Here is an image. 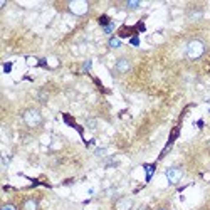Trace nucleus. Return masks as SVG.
<instances>
[{
	"label": "nucleus",
	"mask_w": 210,
	"mask_h": 210,
	"mask_svg": "<svg viewBox=\"0 0 210 210\" xmlns=\"http://www.w3.org/2000/svg\"><path fill=\"white\" fill-rule=\"evenodd\" d=\"M204 52H205V44H204V41H200V39L190 41L187 44V47H185V54H187V57L192 59V61L200 59L204 56Z\"/></svg>",
	"instance_id": "f257e3e1"
},
{
	"label": "nucleus",
	"mask_w": 210,
	"mask_h": 210,
	"mask_svg": "<svg viewBox=\"0 0 210 210\" xmlns=\"http://www.w3.org/2000/svg\"><path fill=\"white\" fill-rule=\"evenodd\" d=\"M22 119H24V123H25L29 128H37V126L42 123V114H41V111H39V109L30 108V109L24 111Z\"/></svg>",
	"instance_id": "f03ea898"
},
{
	"label": "nucleus",
	"mask_w": 210,
	"mask_h": 210,
	"mask_svg": "<svg viewBox=\"0 0 210 210\" xmlns=\"http://www.w3.org/2000/svg\"><path fill=\"white\" fill-rule=\"evenodd\" d=\"M89 9V4L86 0H72L69 2V10L71 14H74V15H84Z\"/></svg>",
	"instance_id": "7ed1b4c3"
},
{
	"label": "nucleus",
	"mask_w": 210,
	"mask_h": 210,
	"mask_svg": "<svg viewBox=\"0 0 210 210\" xmlns=\"http://www.w3.org/2000/svg\"><path fill=\"white\" fill-rule=\"evenodd\" d=\"M181 176H183V171H181V168H178V166H170V168L166 170V178H168V183H171V185L180 183Z\"/></svg>",
	"instance_id": "20e7f679"
},
{
	"label": "nucleus",
	"mask_w": 210,
	"mask_h": 210,
	"mask_svg": "<svg viewBox=\"0 0 210 210\" xmlns=\"http://www.w3.org/2000/svg\"><path fill=\"white\" fill-rule=\"evenodd\" d=\"M131 207H133V200L129 199V197H123V199H119L116 202V205H114V209H116V210H131Z\"/></svg>",
	"instance_id": "39448f33"
},
{
	"label": "nucleus",
	"mask_w": 210,
	"mask_h": 210,
	"mask_svg": "<svg viewBox=\"0 0 210 210\" xmlns=\"http://www.w3.org/2000/svg\"><path fill=\"white\" fill-rule=\"evenodd\" d=\"M114 67H116V71L118 72H128L129 69H131V62H129L128 59L126 57H121V59H118L116 61V66H114Z\"/></svg>",
	"instance_id": "423d86ee"
},
{
	"label": "nucleus",
	"mask_w": 210,
	"mask_h": 210,
	"mask_svg": "<svg viewBox=\"0 0 210 210\" xmlns=\"http://www.w3.org/2000/svg\"><path fill=\"white\" fill-rule=\"evenodd\" d=\"M37 207H39V205H37V200H34V199H27L22 205L24 210H37Z\"/></svg>",
	"instance_id": "0eeeda50"
},
{
	"label": "nucleus",
	"mask_w": 210,
	"mask_h": 210,
	"mask_svg": "<svg viewBox=\"0 0 210 210\" xmlns=\"http://www.w3.org/2000/svg\"><path fill=\"white\" fill-rule=\"evenodd\" d=\"M202 15H204V12H202V10H190L188 19H190V20H199V19H202Z\"/></svg>",
	"instance_id": "6e6552de"
},
{
	"label": "nucleus",
	"mask_w": 210,
	"mask_h": 210,
	"mask_svg": "<svg viewBox=\"0 0 210 210\" xmlns=\"http://www.w3.org/2000/svg\"><path fill=\"white\" fill-rule=\"evenodd\" d=\"M108 44H109V47H111V49H118V47L121 46V41H119L118 37H111Z\"/></svg>",
	"instance_id": "1a4fd4ad"
},
{
	"label": "nucleus",
	"mask_w": 210,
	"mask_h": 210,
	"mask_svg": "<svg viewBox=\"0 0 210 210\" xmlns=\"http://www.w3.org/2000/svg\"><path fill=\"white\" fill-rule=\"evenodd\" d=\"M153 171H155V165H151V166H146V181L151 180Z\"/></svg>",
	"instance_id": "9d476101"
},
{
	"label": "nucleus",
	"mask_w": 210,
	"mask_h": 210,
	"mask_svg": "<svg viewBox=\"0 0 210 210\" xmlns=\"http://www.w3.org/2000/svg\"><path fill=\"white\" fill-rule=\"evenodd\" d=\"M88 128H91V129H96V128H98V123H96V119H88Z\"/></svg>",
	"instance_id": "9b49d317"
},
{
	"label": "nucleus",
	"mask_w": 210,
	"mask_h": 210,
	"mask_svg": "<svg viewBox=\"0 0 210 210\" xmlns=\"http://www.w3.org/2000/svg\"><path fill=\"white\" fill-rule=\"evenodd\" d=\"M129 42H131V46H140V39H138V35H133L131 39H129Z\"/></svg>",
	"instance_id": "f8f14e48"
},
{
	"label": "nucleus",
	"mask_w": 210,
	"mask_h": 210,
	"mask_svg": "<svg viewBox=\"0 0 210 210\" xmlns=\"http://www.w3.org/2000/svg\"><path fill=\"white\" fill-rule=\"evenodd\" d=\"M99 24H101V25H104V27H106V25H109V19H108V17H106V15H103V17H101L99 19Z\"/></svg>",
	"instance_id": "ddd939ff"
},
{
	"label": "nucleus",
	"mask_w": 210,
	"mask_h": 210,
	"mask_svg": "<svg viewBox=\"0 0 210 210\" xmlns=\"http://www.w3.org/2000/svg\"><path fill=\"white\" fill-rule=\"evenodd\" d=\"M126 7H128V9H138V7H140V2H136V0H134V2H128Z\"/></svg>",
	"instance_id": "4468645a"
},
{
	"label": "nucleus",
	"mask_w": 210,
	"mask_h": 210,
	"mask_svg": "<svg viewBox=\"0 0 210 210\" xmlns=\"http://www.w3.org/2000/svg\"><path fill=\"white\" fill-rule=\"evenodd\" d=\"M113 30H114V24H113V22H111L109 25H106V27H104V32H106V34H111Z\"/></svg>",
	"instance_id": "2eb2a0df"
},
{
	"label": "nucleus",
	"mask_w": 210,
	"mask_h": 210,
	"mask_svg": "<svg viewBox=\"0 0 210 210\" xmlns=\"http://www.w3.org/2000/svg\"><path fill=\"white\" fill-rule=\"evenodd\" d=\"M2 210H17V207H15V205H12V204H7V205H4V207H2Z\"/></svg>",
	"instance_id": "dca6fc26"
},
{
	"label": "nucleus",
	"mask_w": 210,
	"mask_h": 210,
	"mask_svg": "<svg viewBox=\"0 0 210 210\" xmlns=\"http://www.w3.org/2000/svg\"><path fill=\"white\" fill-rule=\"evenodd\" d=\"M106 151H108L106 148H99V150H96V155H98V156H103V155H106Z\"/></svg>",
	"instance_id": "f3484780"
},
{
	"label": "nucleus",
	"mask_w": 210,
	"mask_h": 210,
	"mask_svg": "<svg viewBox=\"0 0 210 210\" xmlns=\"http://www.w3.org/2000/svg\"><path fill=\"white\" fill-rule=\"evenodd\" d=\"M39 99H41V101H46L47 99V94L44 93V91H41V93H39Z\"/></svg>",
	"instance_id": "a211bd4d"
},
{
	"label": "nucleus",
	"mask_w": 210,
	"mask_h": 210,
	"mask_svg": "<svg viewBox=\"0 0 210 210\" xmlns=\"http://www.w3.org/2000/svg\"><path fill=\"white\" fill-rule=\"evenodd\" d=\"M10 67H12V64H10V62H7V64H5V72H10Z\"/></svg>",
	"instance_id": "6ab92c4d"
},
{
	"label": "nucleus",
	"mask_w": 210,
	"mask_h": 210,
	"mask_svg": "<svg viewBox=\"0 0 210 210\" xmlns=\"http://www.w3.org/2000/svg\"><path fill=\"white\" fill-rule=\"evenodd\" d=\"M2 161H4V168H7V165H9V160L4 156V158H2Z\"/></svg>",
	"instance_id": "aec40b11"
},
{
	"label": "nucleus",
	"mask_w": 210,
	"mask_h": 210,
	"mask_svg": "<svg viewBox=\"0 0 210 210\" xmlns=\"http://www.w3.org/2000/svg\"><path fill=\"white\" fill-rule=\"evenodd\" d=\"M89 67H91V62H89V61H88V62H86V64H84V71H88Z\"/></svg>",
	"instance_id": "412c9836"
},
{
	"label": "nucleus",
	"mask_w": 210,
	"mask_h": 210,
	"mask_svg": "<svg viewBox=\"0 0 210 210\" xmlns=\"http://www.w3.org/2000/svg\"><path fill=\"white\" fill-rule=\"evenodd\" d=\"M138 210H148V209H138Z\"/></svg>",
	"instance_id": "4be33fe9"
}]
</instances>
